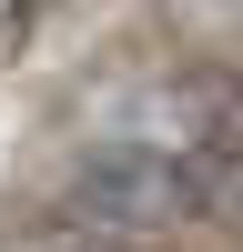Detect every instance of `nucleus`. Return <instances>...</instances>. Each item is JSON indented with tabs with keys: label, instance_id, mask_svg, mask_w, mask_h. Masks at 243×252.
I'll list each match as a JSON object with an SVG mask.
<instances>
[{
	"label": "nucleus",
	"instance_id": "obj_1",
	"mask_svg": "<svg viewBox=\"0 0 243 252\" xmlns=\"http://www.w3.org/2000/svg\"><path fill=\"white\" fill-rule=\"evenodd\" d=\"M51 232H71L81 252H162L193 232V182H182V161L142 152V141H101L61 172Z\"/></svg>",
	"mask_w": 243,
	"mask_h": 252
}]
</instances>
